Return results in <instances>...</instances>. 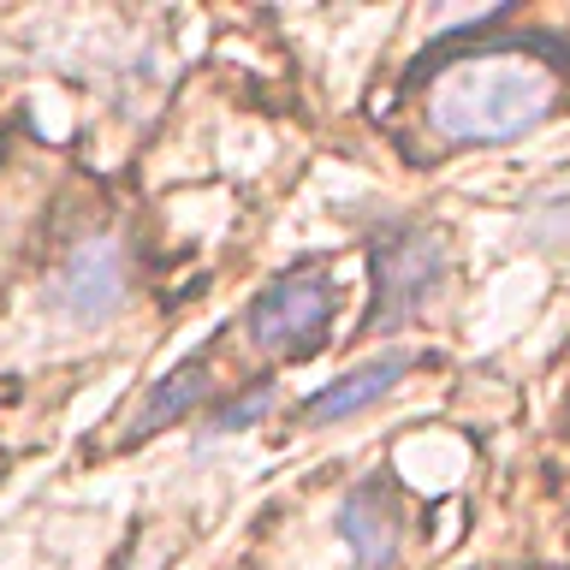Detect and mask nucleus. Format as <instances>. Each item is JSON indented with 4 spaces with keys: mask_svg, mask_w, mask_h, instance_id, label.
<instances>
[{
    "mask_svg": "<svg viewBox=\"0 0 570 570\" xmlns=\"http://www.w3.org/2000/svg\"><path fill=\"white\" fill-rule=\"evenodd\" d=\"M404 368H410V356H404V351H386V356H374V363L351 368L345 381H333L327 392H315L309 410H303V422H309V428H327V422L356 416L363 404H374L381 392L399 386V381H404Z\"/></svg>",
    "mask_w": 570,
    "mask_h": 570,
    "instance_id": "6",
    "label": "nucleus"
},
{
    "mask_svg": "<svg viewBox=\"0 0 570 570\" xmlns=\"http://www.w3.org/2000/svg\"><path fill=\"white\" fill-rule=\"evenodd\" d=\"M267 404H274V392H256V399H244V404H232V410H220V416H214V434H238V428H249V422H256L262 416V410Z\"/></svg>",
    "mask_w": 570,
    "mask_h": 570,
    "instance_id": "8",
    "label": "nucleus"
},
{
    "mask_svg": "<svg viewBox=\"0 0 570 570\" xmlns=\"http://www.w3.org/2000/svg\"><path fill=\"white\" fill-rule=\"evenodd\" d=\"M196 399H203V368H178V374H167V381L149 392V404L137 410V428H142V434H155L160 422L185 416Z\"/></svg>",
    "mask_w": 570,
    "mask_h": 570,
    "instance_id": "7",
    "label": "nucleus"
},
{
    "mask_svg": "<svg viewBox=\"0 0 570 570\" xmlns=\"http://www.w3.org/2000/svg\"><path fill=\"white\" fill-rule=\"evenodd\" d=\"M338 534H345L356 570H386L399 552V511L381 488H356L338 511Z\"/></svg>",
    "mask_w": 570,
    "mask_h": 570,
    "instance_id": "5",
    "label": "nucleus"
},
{
    "mask_svg": "<svg viewBox=\"0 0 570 570\" xmlns=\"http://www.w3.org/2000/svg\"><path fill=\"white\" fill-rule=\"evenodd\" d=\"M559 107V78L534 53L445 60L428 83V125L445 142H511Z\"/></svg>",
    "mask_w": 570,
    "mask_h": 570,
    "instance_id": "1",
    "label": "nucleus"
},
{
    "mask_svg": "<svg viewBox=\"0 0 570 570\" xmlns=\"http://www.w3.org/2000/svg\"><path fill=\"white\" fill-rule=\"evenodd\" d=\"M333 321V279L321 267H292L249 303V338L262 351H309Z\"/></svg>",
    "mask_w": 570,
    "mask_h": 570,
    "instance_id": "2",
    "label": "nucleus"
},
{
    "mask_svg": "<svg viewBox=\"0 0 570 570\" xmlns=\"http://www.w3.org/2000/svg\"><path fill=\"white\" fill-rule=\"evenodd\" d=\"M125 292H131V279H125V249L114 238H83L53 274V309L78 327L107 321L125 303Z\"/></svg>",
    "mask_w": 570,
    "mask_h": 570,
    "instance_id": "4",
    "label": "nucleus"
},
{
    "mask_svg": "<svg viewBox=\"0 0 570 570\" xmlns=\"http://www.w3.org/2000/svg\"><path fill=\"white\" fill-rule=\"evenodd\" d=\"M445 274V249L434 232H392V238L374 249V315L368 333H386L410 321L428 303V292Z\"/></svg>",
    "mask_w": 570,
    "mask_h": 570,
    "instance_id": "3",
    "label": "nucleus"
}]
</instances>
